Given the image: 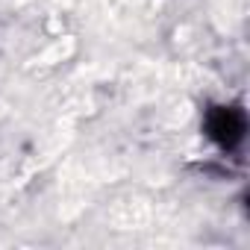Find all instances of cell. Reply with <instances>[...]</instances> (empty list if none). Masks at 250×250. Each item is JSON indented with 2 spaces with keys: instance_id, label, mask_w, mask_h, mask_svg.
Returning a JSON list of instances; mask_svg holds the SVG:
<instances>
[{
  "instance_id": "1",
  "label": "cell",
  "mask_w": 250,
  "mask_h": 250,
  "mask_svg": "<svg viewBox=\"0 0 250 250\" xmlns=\"http://www.w3.org/2000/svg\"><path fill=\"white\" fill-rule=\"evenodd\" d=\"M203 133L212 145H218L224 153H232L244 145V133H247V118L238 106H209L203 115Z\"/></svg>"
}]
</instances>
